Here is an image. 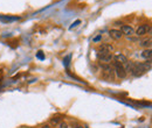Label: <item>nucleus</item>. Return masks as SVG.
I'll return each mask as SVG.
<instances>
[{
	"label": "nucleus",
	"mask_w": 152,
	"mask_h": 128,
	"mask_svg": "<svg viewBox=\"0 0 152 128\" xmlns=\"http://www.w3.org/2000/svg\"><path fill=\"white\" fill-rule=\"evenodd\" d=\"M142 57L145 58V59H151L152 58V48H148V49H144L142 51Z\"/></svg>",
	"instance_id": "8"
},
{
	"label": "nucleus",
	"mask_w": 152,
	"mask_h": 128,
	"mask_svg": "<svg viewBox=\"0 0 152 128\" xmlns=\"http://www.w3.org/2000/svg\"><path fill=\"white\" fill-rule=\"evenodd\" d=\"M139 46L140 47H143V48H150L152 46V40L151 38H146V40H143V41H140V43H139Z\"/></svg>",
	"instance_id": "9"
},
{
	"label": "nucleus",
	"mask_w": 152,
	"mask_h": 128,
	"mask_svg": "<svg viewBox=\"0 0 152 128\" xmlns=\"http://www.w3.org/2000/svg\"><path fill=\"white\" fill-rule=\"evenodd\" d=\"M73 128H84V127H83V126H81V125H75Z\"/></svg>",
	"instance_id": "15"
},
{
	"label": "nucleus",
	"mask_w": 152,
	"mask_h": 128,
	"mask_svg": "<svg viewBox=\"0 0 152 128\" xmlns=\"http://www.w3.org/2000/svg\"><path fill=\"white\" fill-rule=\"evenodd\" d=\"M38 57H39V58H43V57H45V56H43V54H41V51H39Z\"/></svg>",
	"instance_id": "13"
},
{
	"label": "nucleus",
	"mask_w": 152,
	"mask_h": 128,
	"mask_svg": "<svg viewBox=\"0 0 152 128\" xmlns=\"http://www.w3.org/2000/svg\"><path fill=\"white\" fill-rule=\"evenodd\" d=\"M41 128H52V127H50L49 125H47V124H46V125H42V126H41Z\"/></svg>",
	"instance_id": "14"
},
{
	"label": "nucleus",
	"mask_w": 152,
	"mask_h": 128,
	"mask_svg": "<svg viewBox=\"0 0 152 128\" xmlns=\"http://www.w3.org/2000/svg\"><path fill=\"white\" fill-rule=\"evenodd\" d=\"M123 23L122 22H115V26H122Z\"/></svg>",
	"instance_id": "16"
},
{
	"label": "nucleus",
	"mask_w": 152,
	"mask_h": 128,
	"mask_svg": "<svg viewBox=\"0 0 152 128\" xmlns=\"http://www.w3.org/2000/svg\"><path fill=\"white\" fill-rule=\"evenodd\" d=\"M114 59L116 63H119V64H125L126 62H128V58H126V56H124L123 54H118V55L114 56Z\"/></svg>",
	"instance_id": "7"
},
{
	"label": "nucleus",
	"mask_w": 152,
	"mask_h": 128,
	"mask_svg": "<svg viewBox=\"0 0 152 128\" xmlns=\"http://www.w3.org/2000/svg\"><path fill=\"white\" fill-rule=\"evenodd\" d=\"M115 73H116V76L118 77V78H125L126 77V71H125V69H124V65L123 64H119V63H116L115 62Z\"/></svg>",
	"instance_id": "2"
},
{
	"label": "nucleus",
	"mask_w": 152,
	"mask_h": 128,
	"mask_svg": "<svg viewBox=\"0 0 152 128\" xmlns=\"http://www.w3.org/2000/svg\"><path fill=\"white\" fill-rule=\"evenodd\" d=\"M149 26L148 25H140L136 30H134V35H137V36H144L145 34H148V32H149Z\"/></svg>",
	"instance_id": "4"
},
{
	"label": "nucleus",
	"mask_w": 152,
	"mask_h": 128,
	"mask_svg": "<svg viewBox=\"0 0 152 128\" xmlns=\"http://www.w3.org/2000/svg\"><path fill=\"white\" fill-rule=\"evenodd\" d=\"M114 46L110 43H102L98 46V51H103V53H111L114 51Z\"/></svg>",
	"instance_id": "5"
},
{
	"label": "nucleus",
	"mask_w": 152,
	"mask_h": 128,
	"mask_svg": "<svg viewBox=\"0 0 152 128\" xmlns=\"http://www.w3.org/2000/svg\"><path fill=\"white\" fill-rule=\"evenodd\" d=\"M78 23H81V21H80V20H77V21H75V22H74V23H73V26H72V27H70V29H73V28H74V27H76V26H77V25H78Z\"/></svg>",
	"instance_id": "12"
},
{
	"label": "nucleus",
	"mask_w": 152,
	"mask_h": 128,
	"mask_svg": "<svg viewBox=\"0 0 152 128\" xmlns=\"http://www.w3.org/2000/svg\"><path fill=\"white\" fill-rule=\"evenodd\" d=\"M97 58H98L101 62H103V63L108 64V63H110V62L114 59V55H113L111 53H103V51H98V54H97Z\"/></svg>",
	"instance_id": "1"
},
{
	"label": "nucleus",
	"mask_w": 152,
	"mask_h": 128,
	"mask_svg": "<svg viewBox=\"0 0 152 128\" xmlns=\"http://www.w3.org/2000/svg\"><path fill=\"white\" fill-rule=\"evenodd\" d=\"M121 32H122L123 35H125L128 37H131L132 35H134V29L129 25H123L122 28H121Z\"/></svg>",
	"instance_id": "3"
},
{
	"label": "nucleus",
	"mask_w": 152,
	"mask_h": 128,
	"mask_svg": "<svg viewBox=\"0 0 152 128\" xmlns=\"http://www.w3.org/2000/svg\"><path fill=\"white\" fill-rule=\"evenodd\" d=\"M61 122V118L60 116H55V118H52V120H50V124L53 125V126H57L58 124Z\"/></svg>",
	"instance_id": "10"
},
{
	"label": "nucleus",
	"mask_w": 152,
	"mask_h": 128,
	"mask_svg": "<svg viewBox=\"0 0 152 128\" xmlns=\"http://www.w3.org/2000/svg\"><path fill=\"white\" fill-rule=\"evenodd\" d=\"M109 36L111 37L113 40H121L123 34L119 29H110L109 30Z\"/></svg>",
	"instance_id": "6"
},
{
	"label": "nucleus",
	"mask_w": 152,
	"mask_h": 128,
	"mask_svg": "<svg viewBox=\"0 0 152 128\" xmlns=\"http://www.w3.org/2000/svg\"><path fill=\"white\" fill-rule=\"evenodd\" d=\"M57 128H68V125L66 124V122H63V121H61L58 125H57Z\"/></svg>",
	"instance_id": "11"
}]
</instances>
